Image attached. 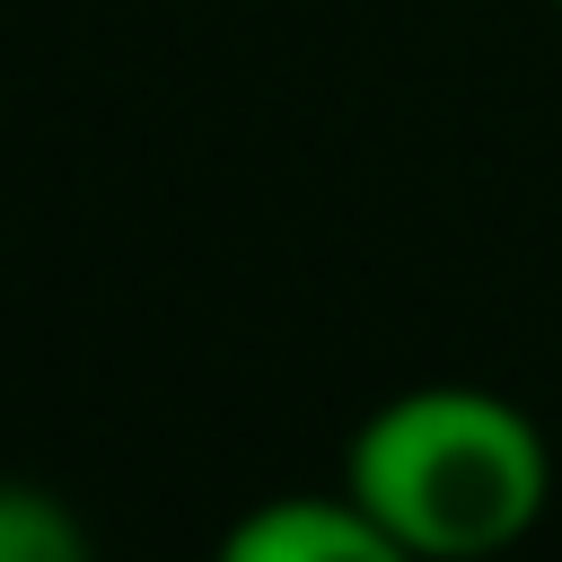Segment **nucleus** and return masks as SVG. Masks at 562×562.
<instances>
[{
  "instance_id": "nucleus-3",
  "label": "nucleus",
  "mask_w": 562,
  "mask_h": 562,
  "mask_svg": "<svg viewBox=\"0 0 562 562\" xmlns=\"http://www.w3.org/2000/svg\"><path fill=\"white\" fill-rule=\"evenodd\" d=\"M88 527L44 483H0V562H79Z\"/></svg>"
},
{
  "instance_id": "nucleus-2",
  "label": "nucleus",
  "mask_w": 562,
  "mask_h": 562,
  "mask_svg": "<svg viewBox=\"0 0 562 562\" xmlns=\"http://www.w3.org/2000/svg\"><path fill=\"white\" fill-rule=\"evenodd\" d=\"M228 562H395L386 527L334 483V492H281L263 509H246L220 536Z\"/></svg>"
},
{
  "instance_id": "nucleus-1",
  "label": "nucleus",
  "mask_w": 562,
  "mask_h": 562,
  "mask_svg": "<svg viewBox=\"0 0 562 562\" xmlns=\"http://www.w3.org/2000/svg\"><path fill=\"white\" fill-rule=\"evenodd\" d=\"M342 492L386 527L395 562H474L544 518L553 448L492 386H404L351 430Z\"/></svg>"
},
{
  "instance_id": "nucleus-4",
  "label": "nucleus",
  "mask_w": 562,
  "mask_h": 562,
  "mask_svg": "<svg viewBox=\"0 0 562 562\" xmlns=\"http://www.w3.org/2000/svg\"><path fill=\"white\" fill-rule=\"evenodd\" d=\"M553 9H562V0H553Z\"/></svg>"
}]
</instances>
